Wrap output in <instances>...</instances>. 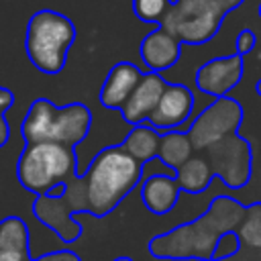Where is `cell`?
<instances>
[{"label": "cell", "instance_id": "6da1fadb", "mask_svg": "<svg viewBox=\"0 0 261 261\" xmlns=\"http://www.w3.org/2000/svg\"><path fill=\"white\" fill-rule=\"evenodd\" d=\"M245 216V204L232 196H214L208 208L194 220L181 222L149 241V253L165 261H210L220 234L237 230Z\"/></svg>", "mask_w": 261, "mask_h": 261}, {"label": "cell", "instance_id": "7a4b0ae2", "mask_svg": "<svg viewBox=\"0 0 261 261\" xmlns=\"http://www.w3.org/2000/svg\"><path fill=\"white\" fill-rule=\"evenodd\" d=\"M143 167L120 145L100 149L80 175L86 190V214L108 216L143 181Z\"/></svg>", "mask_w": 261, "mask_h": 261}, {"label": "cell", "instance_id": "3957f363", "mask_svg": "<svg viewBox=\"0 0 261 261\" xmlns=\"http://www.w3.org/2000/svg\"><path fill=\"white\" fill-rule=\"evenodd\" d=\"M92 126V112L82 102H71L65 106H55L47 98H37L24 120L20 122V135L31 143H57L75 149Z\"/></svg>", "mask_w": 261, "mask_h": 261}, {"label": "cell", "instance_id": "277c9868", "mask_svg": "<svg viewBox=\"0 0 261 261\" xmlns=\"http://www.w3.org/2000/svg\"><path fill=\"white\" fill-rule=\"evenodd\" d=\"M75 41V24L61 12L43 8L37 10L27 24L24 49L31 63L47 73L55 75L65 67L69 47Z\"/></svg>", "mask_w": 261, "mask_h": 261}, {"label": "cell", "instance_id": "5b68a950", "mask_svg": "<svg viewBox=\"0 0 261 261\" xmlns=\"http://www.w3.org/2000/svg\"><path fill=\"white\" fill-rule=\"evenodd\" d=\"M77 175V153L57 143H31L22 149L16 163L20 186L37 196L65 186Z\"/></svg>", "mask_w": 261, "mask_h": 261}, {"label": "cell", "instance_id": "8992f818", "mask_svg": "<svg viewBox=\"0 0 261 261\" xmlns=\"http://www.w3.org/2000/svg\"><path fill=\"white\" fill-rule=\"evenodd\" d=\"M245 0H171L169 10L157 27L169 33L179 45H204L212 41L228 12Z\"/></svg>", "mask_w": 261, "mask_h": 261}, {"label": "cell", "instance_id": "52a82bcc", "mask_svg": "<svg viewBox=\"0 0 261 261\" xmlns=\"http://www.w3.org/2000/svg\"><path fill=\"white\" fill-rule=\"evenodd\" d=\"M200 155L208 161L210 171L228 190H241L251 181L253 175V147L251 141L232 133L212 145Z\"/></svg>", "mask_w": 261, "mask_h": 261}, {"label": "cell", "instance_id": "ba28073f", "mask_svg": "<svg viewBox=\"0 0 261 261\" xmlns=\"http://www.w3.org/2000/svg\"><path fill=\"white\" fill-rule=\"evenodd\" d=\"M243 122V106L239 100L222 96L212 100L188 126L186 135L192 143L194 153L204 151L208 145L239 133V126Z\"/></svg>", "mask_w": 261, "mask_h": 261}, {"label": "cell", "instance_id": "9c48e42d", "mask_svg": "<svg viewBox=\"0 0 261 261\" xmlns=\"http://www.w3.org/2000/svg\"><path fill=\"white\" fill-rule=\"evenodd\" d=\"M194 112V94L186 84H169L165 86L155 110L149 114L145 124L155 128L159 135L167 130H177L184 126Z\"/></svg>", "mask_w": 261, "mask_h": 261}, {"label": "cell", "instance_id": "30bf717a", "mask_svg": "<svg viewBox=\"0 0 261 261\" xmlns=\"http://www.w3.org/2000/svg\"><path fill=\"white\" fill-rule=\"evenodd\" d=\"M243 71H245V63L243 57H239L237 53L212 57L196 71V88L212 96L214 100L228 96V92L239 86Z\"/></svg>", "mask_w": 261, "mask_h": 261}, {"label": "cell", "instance_id": "8fae6325", "mask_svg": "<svg viewBox=\"0 0 261 261\" xmlns=\"http://www.w3.org/2000/svg\"><path fill=\"white\" fill-rule=\"evenodd\" d=\"M167 86V80L161 73H153V71H145L139 80V84L135 86V90L130 92V96L126 98V102L120 108V116L130 124H143L149 114L155 110L163 90Z\"/></svg>", "mask_w": 261, "mask_h": 261}, {"label": "cell", "instance_id": "7c38bea8", "mask_svg": "<svg viewBox=\"0 0 261 261\" xmlns=\"http://www.w3.org/2000/svg\"><path fill=\"white\" fill-rule=\"evenodd\" d=\"M35 214L41 222H45L49 228H53L59 234V239L65 243H73L82 237V224L73 220V210L67 204V200L63 198V194L57 198L37 196Z\"/></svg>", "mask_w": 261, "mask_h": 261}, {"label": "cell", "instance_id": "4fadbf2b", "mask_svg": "<svg viewBox=\"0 0 261 261\" xmlns=\"http://www.w3.org/2000/svg\"><path fill=\"white\" fill-rule=\"evenodd\" d=\"M139 55L149 71L163 73V71L171 69L177 63V59L181 57V45L177 39H173L169 33H165L161 27H157L155 31H151L149 35L143 37V41L139 45Z\"/></svg>", "mask_w": 261, "mask_h": 261}, {"label": "cell", "instance_id": "5bb4252c", "mask_svg": "<svg viewBox=\"0 0 261 261\" xmlns=\"http://www.w3.org/2000/svg\"><path fill=\"white\" fill-rule=\"evenodd\" d=\"M143 73L145 71H141L133 61L114 63L100 88V104L110 110H120Z\"/></svg>", "mask_w": 261, "mask_h": 261}, {"label": "cell", "instance_id": "9a60e30c", "mask_svg": "<svg viewBox=\"0 0 261 261\" xmlns=\"http://www.w3.org/2000/svg\"><path fill=\"white\" fill-rule=\"evenodd\" d=\"M141 200L143 206L157 216L169 214L177 200H179V188L171 175L165 173H151L141 184Z\"/></svg>", "mask_w": 261, "mask_h": 261}, {"label": "cell", "instance_id": "2e32d148", "mask_svg": "<svg viewBox=\"0 0 261 261\" xmlns=\"http://www.w3.org/2000/svg\"><path fill=\"white\" fill-rule=\"evenodd\" d=\"M159 141L161 135L151 128L149 124H137L130 128V133L118 143L135 161H139L141 165H147L149 161L157 159V149H159Z\"/></svg>", "mask_w": 261, "mask_h": 261}, {"label": "cell", "instance_id": "e0dca14e", "mask_svg": "<svg viewBox=\"0 0 261 261\" xmlns=\"http://www.w3.org/2000/svg\"><path fill=\"white\" fill-rule=\"evenodd\" d=\"M179 192H186V194H202L210 188L214 175L210 171V165L208 161L200 155V153H194L184 165H179V169L175 171L173 175Z\"/></svg>", "mask_w": 261, "mask_h": 261}, {"label": "cell", "instance_id": "ac0fdd59", "mask_svg": "<svg viewBox=\"0 0 261 261\" xmlns=\"http://www.w3.org/2000/svg\"><path fill=\"white\" fill-rule=\"evenodd\" d=\"M192 155H194V149L186 130H167L161 135L159 149H157V159L161 161V165H165L175 173L179 165H184Z\"/></svg>", "mask_w": 261, "mask_h": 261}, {"label": "cell", "instance_id": "d6986e66", "mask_svg": "<svg viewBox=\"0 0 261 261\" xmlns=\"http://www.w3.org/2000/svg\"><path fill=\"white\" fill-rule=\"evenodd\" d=\"M0 251L29 257V228L18 216H8L0 220Z\"/></svg>", "mask_w": 261, "mask_h": 261}, {"label": "cell", "instance_id": "ffe728a7", "mask_svg": "<svg viewBox=\"0 0 261 261\" xmlns=\"http://www.w3.org/2000/svg\"><path fill=\"white\" fill-rule=\"evenodd\" d=\"M234 232L241 245L261 249V202H251L245 206V216Z\"/></svg>", "mask_w": 261, "mask_h": 261}, {"label": "cell", "instance_id": "44dd1931", "mask_svg": "<svg viewBox=\"0 0 261 261\" xmlns=\"http://www.w3.org/2000/svg\"><path fill=\"white\" fill-rule=\"evenodd\" d=\"M171 0H133V12L143 22L159 24L169 10Z\"/></svg>", "mask_w": 261, "mask_h": 261}, {"label": "cell", "instance_id": "7402d4cb", "mask_svg": "<svg viewBox=\"0 0 261 261\" xmlns=\"http://www.w3.org/2000/svg\"><path fill=\"white\" fill-rule=\"evenodd\" d=\"M239 251H241V241H239V237H237L234 230H228V232H224V234L218 237L210 261H224V259H230V257H234Z\"/></svg>", "mask_w": 261, "mask_h": 261}, {"label": "cell", "instance_id": "603a6c76", "mask_svg": "<svg viewBox=\"0 0 261 261\" xmlns=\"http://www.w3.org/2000/svg\"><path fill=\"white\" fill-rule=\"evenodd\" d=\"M255 43H257V39H255V33L251 31V29H243L241 33H239V37H237V41H234V53L239 55V57H245V55H249L253 49H255Z\"/></svg>", "mask_w": 261, "mask_h": 261}, {"label": "cell", "instance_id": "cb8c5ba5", "mask_svg": "<svg viewBox=\"0 0 261 261\" xmlns=\"http://www.w3.org/2000/svg\"><path fill=\"white\" fill-rule=\"evenodd\" d=\"M39 261H82L73 251H57V253H51Z\"/></svg>", "mask_w": 261, "mask_h": 261}, {"label": "cell", "instance_id": "d4e9b609", "mask_svg": "<svg viewBox=\"0 0 261 261\" xmlns=\"http://www.w3.org/2000/svg\"><path fill=\"white\" fill-rule=\"evenodd\" d=\"M14 104V94L8 88H0V114H4L6 110H10Z\"/></svg>", "mask_w": 261, "mask_h": 261}, {"label": "cell", "instance_id": "484cf974", "mask_svg": "<svg viewBox=\"0 0 261 261\" xmlns=\"http://www.w3.org/2000/svg\"><path fill=\"white\" fill-rule=\"evenodd\" d=\"M8 139H10V124H8L6 116L0 114V149L8 143Z\"/></svg>", "mask_w": 261, "mask_h": 261}, {"label": "cell", "instance_id": "4316f807", "mask_svg": "<svg viewBox=\"0 0 261 261\" xmlns=\"http://www.w3.org/2000/svg\"><path fill=\"white\" fill-rule=\"evenodd\" d=\"M0 261H27V259L18 257V255H12V253H6V251H0Z\"/></svg>", "mask_w": 261, "mask_h": 261}, {"label": "cell", "instance_id": "83f0119b", "mask_svg": "<svg viewBox=\"0 0 261 261\" xmlns=\"http://www.w3.org/2000/svg\"><path fill=\"white\" fill-rule=\"evenodd\" d=\"M255 94H257V96H261V77L255 82Z\"/></svg>", "mask_w": 261, "mask_h": 261}, {"label": "cell", "instance_id": "f1b7e54d", "mask_svg": "<svg viewBox=\"0 0 261 261\" xmlns=\"http://www.w3.org/2000/svg\"><path fill=\"white\" fill-rule=\"evenodd\" d=\"M112 261H133V259L126 257V255H120V257H116V259H112Z\"/></svg>", "mask_w": 261, "mask_h": 261}, {"label": "cell", "instance_id": "f546056e", "mask_svg": "<svg viewBox=\"0 0 261 261\" xmlns=\"http://www.w3.org/2000/svg\"><path fill=\"white\" fill-rule=\"evenodd\" d=\"M259 16H261V4H259Z\"/></svg>", "mask_w": 261, "mask_h": 261}]
</instances>
